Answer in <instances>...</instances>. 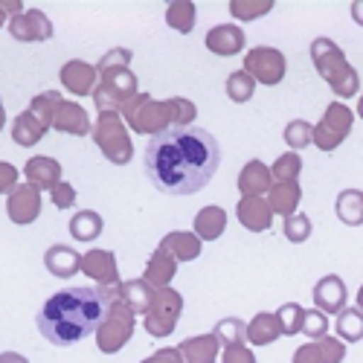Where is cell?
<instances>
[{"mask_svg": "<svg viewBox=\"0 0 363 363\" xmlns=\"http://www.w3.org/2000/svg\"><path fill=\"white\" fill-rule=\"evenodd\" d=\"M206 50L216 55H238L245 50V33L235 23H218L206 33Z\"/></svg>", "mask_w": 363, "mask_h": 363, "instance_id": "obj_20", "label": "cell"}, {"mask_svg": "<svg viewBox=\"0 0 363 363\" xmlns=\"http://www.w3.org/2000/svg\"><path fill=\"white\" fill-rule=\"evenodd\" d=\"M166 23L172 29H177L180 35H189L195 29V4L189 0H174V4L166 6Z\"/></svg>", "mask_w": 363, "mask_h": 363, "instance_id": "obj_32", "label": "cell"}, {"mask_svg": "<svg viewBox=\"0 0 363 363\" xmlns=\"http://www.w3.org/2000/svg\"><path fill=\"white\" fill-rule=\"evenodd\" d=\"M18 169L6 160H0V195H9L15 186H18Z\"/></svg>", "mask_w": 363, "mask_h": 363, "instance_id": "obj_48", "label": "cell"}, {"mask_svg": "<svg viewBox=\"0 0 363 363\" xmlns=\"http://www.w3.org/2000/svg\"><path fill=\"white\" fill-rule=\"evenodd\" d=\"M23 174H26V184H33L35 189H55L62 184V163L52 160V157H29L26 166H23Z\"/></svg>", "mask_w": 363, "mask_h": 363, "instance_id": "obj_19", "label": "cell"}, {"mask_svg": "<svg viewBox=\"0 0 363 363\" xmlns=\"http://www.w3.org/2000/svg\"><path fill=\"white\" fill-rule=\"evenodd\" d=\"M4 23H6V12H4V9H0V26H4Z\"/></svg>", "mask_w": 363, "mask_h": 363, "instance_id": "obj_57", "label": "cell"}, {"mask_svg": "<svg viewBox=\"0 0 363 363\" xmlns=\"http://www.w3.org/2000/svg\"><path fill=\"white\" fill-rule=\"evenodd\" d=\"M47 134V125L41 123V119L33 113V111H23L15 116V123H12V143L23 145V148H33L44 140Z\"/></svg>", "mask_w": 363, "mask_h": 363, "instance_id": "obj_25", "label": "cell"}, {"mask_svg": "<svg viewBox=\"0 0 363 363\" xmlns=\"http://www.w3.org/2000/svg\"><path fill=\"white\" fill-rule=\"evenodd\" d=\"M352 123H354V116L346 105L340 102H331L320 119V125L314 128V143L320 151H335L352 131Z\"/></svg>", "mask_w": 363, "mask_h": 363, "instance_id": "obj_9", "label": "cell"}, {"mask_svg": "<svg viewBox=\"0 0 363 363\" xmlns=\"http://www.w3.org/2000/svg\"><path fill=\"white\" fill-rule=\"evenodd\" d=\"M213 337L218 340V346H235V343H245L247 340V323L238 320V317H224L216 323L213 328Z\"/></svg>", "mask_w": 363, "mask_h": 363, "instance_id": "obj_33", "label": "cell"}, {"mask_svg": "<svg viewBox=\"0 0 363 363\" xmlns=\"http://www.w3.org/2000/svg\"><path fill=\"white\" fill-rule=\"evenodd\" d=\"M235 216L241 221V227L250 233H264L274 224V209L264 198H241L235 206Z\"/></svg>", "mask_w": 363, "mask_h": 363, "instance_id": "obj_16", "label": "cell"}, {"mask_svg": "<svg viewBox=\"0 0 363 363\" xmlns=\"http://www.w3.org/2000/svg\"><path fill=\"white\" fill-rule=\"evenodd\" d=\"M291 363H323V354L317 349V343H306L294 352V360Z\"/></svg>", "mask_w": 363, "mask_h": 363, "instance_id": "obj_49", "label": "cell"}, {"mask_svg": "<svg viewBox=\"0 0 363 363\" xmlns=\"http://www.w3.org/2000/svg\"><path fill=\"white\" fill-rule=\"evenodd\" d=\"M96 76L99 70L94 65H84L79 62V58H73V62H67L62 67V73H58V79H62V84L70 90L73 96H87L96 90Z\"/></svg>", "mask_w": 363, "mask_h": 363, "instance_id": "obj_15", "label": "cell"}, {"mask_svg": "<svg viewBox=\"0 0 363 363\" xmlns=\"http://www.w3.org/2000/svg\"><path fill=\"white\" fill-rule=\"evenodd\" d=\"M314 343L323 354V363H343L346 360V346H343L340 337H320Z\"/></svg>", "mask_w": 363, "mask_h": 363, "instance_id": "obj_45", "label": "cell"}, {"mask_svg": "<svg viewBox=\"0 0 363 363\" xmlns=\"http://www.w3.org/2000/svg\"><path fill=\"white\" fill-rule=\"evenodd\" d=\"M282 137H285V145L291 151H299V148L314 143V125L306 123V119H291V123L285 125V131H282Z\"/></svg>", "mask_w": 363, "mask_h": 363, "instance_id": "obj_36", "label": "cell"}, {"mask_svg": "<svg viewBox=\"0 0 363 363\" xmlns=\"http://www.w3.org/2000/svg\"><path fill=\"white\" fill-rule=\"evenodd\" d=\"M50 198H52V203L58 206V209H70L73 203H76V189L67 184V180H62L52 192H50Z\"/></svg>", "mask_w": 363, "mask_h": 363, "instance_id": "obj_46", "label": "cell"}, {"mask_svg": "<svg viewBox=\"0 0 363 363\" xmlns=\"http://www.w3.org/2000/svg\"><path fill=\"white\" fill-rule=\"evenodd\" d=\"M253 90H256V79H253L250 73L235 70V73L227 76V96H230L233 102H238V105L250 102V99H253Z\"/></svg>", "mask_w": 363, "mask_h": 363, "instance_id": "obj_35", "label": "cell"}, {"mask_svg": "<svg viewBox=\"0 0 363 363\" xmlns=\"http://www.w3.org/2000/svg\"><path fill=\"white\" fill-rule=\"evenodd\" d=\"M0 363H26V357L18 352H0Z\"/></svg>", "mask_w": 363, "mask_h": 363, "instance_id": "obj_52", "label": "cell"}, {"mask_svg": "<svg viewBox=\"0 0 363 363\" xmlns=\"http://www.w3.org/2000/svg\"><path fill=\"white\" fill-rule=\"evenodd\" d=\"M82 270H84V277L96 279L99 285H123L119 282L116 256L111 250H87L82 256Z\"/></svg>", "mask_w": 363, "mask_h": 363, "instance_id": "obj_13", "label": "cell"}, {"mask_svg": "<svg viewBox=\"0 0 363 363\" xmlns=\"http://www.w3.org/2000/svg\"><path fill=\"white\" fill-rule=\"evenodd\" d=\"M119 299H123L134 314L145 317L151 308V299H155V288H151L145 279H128V282H123V288H119Z\"/></svg>", "mask_w": 363, "mask_h": 363, "instance_id": "obj_28", "label": "cell"}, {"mask_svg": "<svg viewBox=\"0 0 363 363\" xmlns=\"http://www.w3.org/2000/svg\"><path fill=\"white\" fill-rule=\"evenodd\" d=\"M285 55L277 50V47H253L247 55H245V73H250L256 82L274 87L285 79Z\"/></svg>", "mask_w": 363, "mask_h": 363, "instance_id": "obj_10", "label": "cell"}, {"mask_svg": "<svg viewBox=\"0 0 363 363\" xmlns=\"http://www.w3.org/2000/svg\"><path fill=\"white\" fill-rule=\"evenodd\" d=\"M6 216L15 224H33L41 216V189L33 184H18L6 198Z\"/></svg>", "mask_w": 363, "mask_h": 363, "instance_id": "obj_11", "label": "cell"}, {"mask_svg": "<svg viewBox=\"0 0 363 363\" xmlns=\"http://www.w3.org/2000/svg\"><path fill=\"white\" fill-rule=\"evenodd\" d=\"M221 363H256V354L245 343H235V346H227L224 349Z\"/></svg>", "mask_w": 363, "mask_h": 363, "instance_id": "obj_47", "label": "cell"}, {"mask_svg": "<svg viewBox=\"0 0 363 363\" xmlns=\"http://www.w3.org/2000/svg\"><path fill=\"white\" fill-rule=\"evenodd\" d=\"M270 203L274 213H279L282 218L296 216V206L302 201V189H299V180H282V184H274L264 198Z\"/></svg>", "mask_w": 363, "mask_h": 363, "instance_id": "obj_22", "label": "cell"}, {"mask_svg": "<svg viewBox=\"0 0 363 363\" xmlns=\"http://www.w3.org/2000/svg\"><path fill=\"white\" fill-rule=\"evenodd\" d=\"M195 235L201 238V241H216V238H221L224 235V230H227V213L221 206H203L201 213L195 216Z\"/></svg>", "mask_w": 363, "mask_h": 363, "instance_id": "obj_26", "label": "cell"}, {"mask_svg": "<svg viewBox=\"0 0 363 363\" xmlns=\"http://www.w3.org/2000/svg\"><path fill=\"white\" fill-rule=\"evenodd\" d=\"M102 230H105V221L99 213H94V209H79L70 221V235L76 241H84V245L87 241H96L102 235Z\"/></svg>", "mask_w": 363, "mask_h": 363, "instance_id": "obj_31", "label": "cell"}, {"mask_svg": "<svg viewBox=\"0 0 363 363\" xmlns=\"http://www.w3.org/2000/svg\"><path fill=\"white\" fill-rule=\"evenodd\" d=\"M274 186V174L262 160H250L245 169L238 172V192L241 198H262Z\"/></svg>", "mask_w": 363, "mask_h": 363, "instance_id": "obj_18", "label": "cell"}, {"mask_svg": "<svg viewBox=\"0 0 363 363\" xmlns=\"http://www.w3.org/2000/svg\"><path fill=\"white\" fill-rule=\"evenodd\" d=\"M274 9V0H259V4H247V0H233L230 4V12L238 18V21H256V18H262L264 12H270Z\"/></svg>", "mask_w": 363, "mask_h": 363, "instance_id": "obj_42", "label": "cell"}, {"mask_svg": "<svg viewBox=\"0 0 363 363\" xmlns=\"http://www.w3.org/2000/svg\"><path fill=\"white\" fill-rule=\"evenodd\" d=\"M131 337H134V311L123 299H116L105 317V323L96 331V346L105 354H116Z\"/></svg>", "mask_w": 363, "mask_h": 363, "instance_id": "obj_7", "label": "cell"}, {"mask_svg": "<svg viewBox=\"0 0 363 363\" xmlns=\"http://www.w3.org/2000/svg\"><path fill=\"white\" fill-rule=\"evenodd\" d=\"M108 311L111 306L96 288H67L44 302L35 323L52 346H73L82 337L96 335Z\"/></svg>", "mask_w": 363, "mask_h": 363, "instance_id": "obj_2", "label": "cell"}, {"mask_svg": "<svg viewBox=\"0 0 363 363\" xmlns=\"http://www.w3.org/2000/svg\"><path fill=\"white\" fill-rule=\"evenodd\" d=\"M311 62L317 67V73L328 82V87L335 90L340 99H352L360 90V76L357 70L349 65L346 52L331 41V38H314L311 41Z\"/></svg>", "mask_w": 363, "mask_h": 363, "instance_id": "obj_3", "label": "cell"}, {"mask_svg": "<svg viewBox=\"0 0 363 363\" xmlns=\"http://www.w3.org/2000/svg\"><path fill=\"white\" fill-rule=\"evenodd\" d=\"M352 18H354L357 26H363V0H354L352 4Z\"/></svg>", "mask_w": 363, "mask_h": 363, "instance_id": "obj_53", "label": "cell"}, {"mask_svg": "<svg viewBox=\"0 0 363 363\" xmlns=\"http://www.w3.org/2000/svg\"><path fill=\"white\" fill-rule=\"evenodd\" d=\"M357 308L363 311V285H360V291H357Z\"/></svg>", "mask_w": 363, "mask_h": 363, "instance_id": "obj_55", "label": "cell"}, {"mask_svg": "<svg viewBox=\"0 0 363 363\" xmlns=\"http://www.w3.org/2000/svg\"><path fill=\"white\" fill-rule=\"evenodd\" d=\"M0 9H4L6 15H12V18H18L23 12V6L18 4V0H0Z\"/></svg>", "mask_w": 363, "mask_h": 363, "instance_id": "obj_51", "label": "cell"}, {"mask_svg": "<svg viewBox=\"0 0 363 363\" xmlns=\"http://www.w3.org/2000/svg\"><path fill=\"white\" fill-rule=\"evenodd\" d=\"M143 363H186V360H184V352H180V346H177V349H160L151 357H145Z\"/></svg>", "mask_w": 363, "mask_h": 363, "instance_id": "obj_50", "label": "cell"}, {"mask_svg": "<svg viewBox=\"0 0 363 363\" xmlns=\"http://www.w3.org/2000/svg\"><path fill=\"white\" fill-rule=\"evenodd\" d=\"M131 50H125V47H113L111 52H105L102 58H99V65H96V70L99 73H111V70H123V67H128V62H131Z\"/></svg>", "mask_w": 363, "mask_h": 363, "instance_id": "obj_44", "label": "cell"}, {"mask_svg": "<svg viewBox=\"0 0 363 363\" xmlns=\"http://www.w3.org/2000/svg\"><path fill=\"white\" fill-rule=\"evenodd\" d=\"M44 267L50 270L52 277L58 279H70L82 270V256L73 250V247H65V245H52L47 253H44Z\"/></svg>", "mask_w": 363, "mask_h": 363, "instance_id": "obj_21", "label": "cell"}, {"mask_svg": "<svg viewBox=\"0 0 363 363\" xmlns=\"http://www.w3.org/2000/svg\"><path fill=\"white\" fill-rule=\"evenodd\" d=\"M346 282L335 274L323 277L317 285H314V306L323 311V314H340L346 308Z\"/></svg>", "mask_w": 363, "mask_h": 363, "instance_id": "obj_14", "label": "cell"}, {"mask_svg": "<svg viewBox=\"0 0 363 363\" xmlns=\"http://www.w3.org/2000/svg\"><path fill=\"white\" fill-rule=\"evenodd\" d=\"M218 340L213 335H198L180 343V352H184L186 363H216L218 360Z\"/></svg>", "mask_w": 363, "mask_h": 363, "instance_id": "obj_29", "label": "cell"}, {"mask_svg": "<svg viewBox=\"0 0 363 363\" xmlns=\"http://www.w3.org/2000/svg\"><path fill=\"white\" fill-rule=\"evenodd\" d=\"M325 331H328V317L320 308L306 311V320H302V335L311 337V343H314V340L325 337Z\"/></svg>", "mask_w": 363, "mask_h": 363, "instance_id": "obj_43", "label": "cell"}, {"mask_svg": "<svg viewBox=\"0 0 363 363\" xmlns=\"http://www.w3.org/2000/svg\"><path fill=\"white\" fill-rule=\"evenodd\" d=\"M166 108H169V119H172V128H189L195 123V105L184 96H172L166 99Z\"/></svg>", "mask_w": 363, "mask_h": 363, "instance_id": "obj_37", "label": "cell"}, {"mask_svg": "<svg viewBox=\"0 0 363 363\" xmlns=\"http://www.w3.org/2000/svg\"><path fill=\"white\" fill-rule=\"evenodd\" d=\"M335 213L346 227L363 224V192L360 189H343L335 201Z\"/></svg>", "mask_w": 363, "mask_h": 363, "instance_id": "obj_30", "label": "cell"}, {"mask_svg": "<svg viewBox=\"0 0 363 363\" xmlns=\"http://www.w3.org/2000/svg\"><path fill=\"white\" fill-rule=\"evenodd\" d=\"M201 238L195 235V233H169V235H163V241H160V250L163 253H169L174 262H192V259H198L201 256Z\"/></svg>", "mask_w": 363, "mask_h": 363, "instance_id": "obj_23", "label": "cell"}, {"mask_svg": "<svg viewBox=\"0 0 363 363\" xmlns=\"http://www.w3.org/2000/svg\"><path fill=\"white\" fill-rule=\"evenodd\" d=\"M279 317V325H282V335H296V331H302V320H306V308L296 306V302H285V306L277 311Z\"/></svg>", "mask_w": 363, "mask_h": 363, "instance_id": "obj_40", "label": "cell"}, {"mask_svg": "<svg viewBox=\"0 0 363 363\" xmlns=\"http://www.w3.org/2000/svg\"><path fill=\"white\" fill-rule=\"evenodd\" d=\"M357 116H360V119H363V96H360V99H357Z\"/></svg>", "mask_w": 363, "mask_h": 363, "instance_id": "obj_56", "label": "cell"}, {"mask_svg": "<svg viewBox=\"0 0 363 363\" xmlns=\"http://www.w3.org/2000/svg\"><path fill=\"white\" fill-rule=\"evenodd\" d=\"M299 172H302V157L296 151H288V155L277 157V163L270 166V174H274L277 184H282V180H296Z\"/></svg>", "mask_w": 363, "mask_h": 363, "instance_id": "obj_38", "label": "cell"}, {"mask_svg": "<svg viewBox=\"0 0 363 363\" xmlns=\"http://www.w3.org/2000/svg\"><path fill=\"white\" fill-rule=\"evenodd\" d=\"M221 163L218 140L203 128H166L151 137L143 155L145 177L172 198H186L201 192Z\"/></svg>", "mask_w": 363, "mask_h": 363, "instance_id": "obj_1", "label": "cell"}, {"mask_svg": "<svg viewBox=\"0 0 363 363\" xmlns=\"http://www.w3.org/2000/svg\"><path fill=\"white\" fill-rule=\"evenodd\" d=\"M52 128L62 131V134H73V137H84V134L94 131V128H90V119H87L84 108L79 102H67V99H62L55 105Z\"/></svg>", "mask_w": 363, "mask_h": 363, "instance_id": "obj_17", "label": "cell"}, {"mask_svg": "<svg viewBox=\"0 0 363 363\" xmlns=\"http://www.w3.org/2000/svg\"><path fill=\"white\" fill-rule=\"evenodd\" d=\"M58 102H62V96H58L55 90H47V94H41V96H35L33 102H29V111H33L47 128H52V116H55Z\"/></svg>", "mask_w": 363, "mask_h": 363, "instance_id": "obj_41", "label": "cell"}, {"mask_svg": "<svg viewBox=\"0 0 363 363\" xmlns=\"http://www.w3.org/2000/svg\"><path fill=\"white\" fill-rule=\"evenodd\" d=\"M134 96H137V76L128 67L102 73V82L94 90V102H96L99 113H116V111H123L125 102H131Z\"/></svg>", "mask_w": 363, "mask_h": 363, "instance_id": "obj_6", "label": "cell"}, {"mask_svg": "<svg viewBox=\"0 0 363 363\" xmlns=\"http://www.w3.org/2000/svg\"><path fill=\"white\" fill-rule=\"evenodd\" d=\"M174 274H177V262L169 256V253H163L160 247L148 256V262H145V274H143V279L155 288V291H160V288H169V282L174 279Z\"/></svg>", "mask_w": 363, "mask_h": 363, "instance_id": "obj_24", "label": "cell"}, {"mask_svg": "<svg viewBox=\"0 0 363 363\" xmlns=\"http://www.w3.org/2000/svg\"><path fill=\"white\" fill-rule=\"evenodd\" d=\"M4 123H6V111H4V102H0V128H4Z\"/></svg>", "mask_w": 363, "mask_h": 363, "instance_id": "obj_54", "label": "cell"}, {"mask_svg": "<svg viewBox=\"0 0 363 363\" xmlns=\"http://www.w3.org/2000/svg\"><path fill=\"white\" fill-rule=\"evenodd\" d=\"M337 337L343 343L363 340V311L360 308H343L337 314Z\"/></svg>", "mask_w": 363, "mask_h": 363, "instance_id": "obj_34", "label": "cell"}, {"mask_svg": "<svg viewBox=\"0 0 363 363\" xmlns=\"http://www.w3.org/2000/svg\"><path fill=\"white\" fill-rule=\"evenodd\" d=\"M123 116H125V123H128L137 134H151V137H157V134H163L166 128H172V119H169V108H166V102L151 99L148 94H137L131 102H125Z\"/></svg>", "mask_w": 363, "mask_h": 363, "instance_id": "obj_5", "label": "cell"}, {"mask_svg": "<svg viewBox=\"0 0 363 363\" xmlns=\"http://www.w3.org/2000/svg\"><path fill=\"white\" fill-rule=\"evenodd\" d=\"M9 35L15 41H23V44H33V41H50L52 38V23L44 12L38 9H26L21 12L18 18L9 21Z\"/></svg>", "mask_w": 363, "mask_h": 363, "instance_id": "obj_12", "label": "cell"}, {"mask_svg": "<svg viewBox=\"0 0 363 363\" xmlns=\"http://www.w3.org/2000/svg\"><path fill=\"white\" fill-rule=\"evenodd\" d=\"M282 337V325H279V317L277 314H267V311H259L250 323H247V340L253 346H270L274 340Z\"/></svg>", "mask_w": 363, "mask_h": 363, "instance_id": "obj_27", "label": "cell"}, {"mask_svg": "<svg viewBox=\"0 0 363 363\" xmlns=\"http://www.w3.org/2000/svg\"><path fill=\"white\" fill-rule=\"evenodd\" d=\"M180 311H184V296L177 291H172V288L155 291L151 308L145 314V331L151 337H169L180 320Z\"/></svg>", "mask_w": 363, "mask_h": 363, "instance_id": "obj_8", "label": "cell"}, {"mask_svg": "<svg viewBox=\"0 0 363 363\" xmlns=\"http://www.w3.org/2000/svg\"><path fill=\"white\" fill-rule=\"evenodd\" d=\"M282 233H285L288 241H294V245H302V241L311 238V218L302 216V213L288 216V218L282 221Z\"/></svg>", "mask_w": 363, "mask_h": 363, "instance_id": "obj_39", "label": "cell"}, {"mask_svg": "<svg viewBox=\"0 0 363 363\" xmlns=\"http://www.w3.org/2000/svg\"><path fill=\"white\" fill-rule=\"evenodd\" d=\"M94 140L102 148V155L113 163V166H125L131 163L134 145H131V134L125 128V123L119 119V113H99L96 125H94Z\"/></svg>", "mask_w": 363, "mask_h": 363, "instance_id": "obj_4", "label": "cell"}]
</instances>
